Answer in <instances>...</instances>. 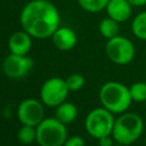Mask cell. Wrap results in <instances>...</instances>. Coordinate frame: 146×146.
I'll list each match as a JSON object with an SVG mask.
<instances>
[{"label": "cell", "instance_id": "20", "mask_svg": "<svg viewBox=\"0 0 146 146\" xmlns=\"http://www.w3.org/2000/svg\"><path fill=\"white\" fill-rule=\"evenodd\" d=\"M63 146H84V140L80 136H72L65 140Z\"/></svg>", "mask_w": 146, "mask_h": 146}, {"label": "cell", "instance_id": "15", "mask_svg": "<svg viewBox=\"0 0 146 146\" xmlns=\"http://www.w3.org/2000/svg\"><path fill=\"white\" fill-rule=\"evenodd\" d=\"M131 31L137 39L146 41V10L137 14L131 23Z\"/></svg>", "mask_w": 146, "mask_h": 146}, {"label": "cell", "instance_id": "4", "mask_svg": "<svg viewBox=\"0 0 146 146\" xmlns=\"http://www.w3.org/2000/svg\"><path fill=\"white\" fill-rule=\"evenodd\" d=\"M66 139L65 124L56 117H44L36 125V141L40 146H63Z\"/></svg>", "mask_w": 146, "mask_h": 146}, {"label": "cell", "instance_id": "6", "mask_svg": "<svg viewBox=\"0 0 146 146\" xmlns=\"http://www.w3.org/2000/svg\"><path fill=\"white\" fill-rule=\"evenodd\" d=\"M105 52L111 62L117 65L129 64L135 57V46L125 36L116 35L108 39L105 44Z\"/></svg>", "mask_w": 146, "mask_h": 146}, {"label": "cell", "instance_id": "10", "mask_svg": "<svg viewBox=\"0 0 146 146\" xmlns=\"http://www.w3.org/2000/svg\"><path fill=\"white\" fill-rule=\"evenodd\" d=\"M132 8L128 0H110L105 10L108 17L117 23H123L131 17Z\"/></svg>", "mask_w": 146, "mask_h": 146}, {"label": "cell", "instance_id": "22", "mask_svg": "<svg viewBox=\"0 0 146 146\" xmlns=\"http://www.w3.org/2000/svg\"><path fill=\"white\" fill-rule=\"evenodd\" d=\"M128 1L130 2V5H131L132 7L139 8V7L146 6V0H128Z\"/></svg>", "mask_w": 146, "mask_h": 146}, {"label": "cell", "instance_id": "5", "mask_svg": "<svg viewBox=\"0 0 146 146\" xmlns=\"http://www.w3.org/2000/svg\"><path fill=\"white\" fill-rule=\"evenodd\" d=\"M114 121L115 120L112 112L105 107H97L90 111L86 116L84 127L91 137L99 139L102 137L112 135Z\"/></svg>", "mask_w": 146, "mask_h": 146}, {"label": "cell", "instance_id": "1", "mask_svg": "<svg viewBox=\"0 0 146 146\" xmlns=\"http://www.w3.org/2000/svg\"><path fill=\"white\" fill-rule=\"evenodd\" d=\"M22 29L32 38L44 39L59 27L60 15L57 7L48 0H31L19 15Z\"/></svg>", "mask_w": 146, "mask_h": 146}, {"label": "cell", "instance_id": "14", "mask_svg": "<svg viewBox=\"0 0 146 146\" xmlns=\"http://www.w3.org/2000/svg\"><path fill=\"white\" fill-rule=\"evenodd\" d=\"M120 23H117L116 21H114L111 17H105L100 21L99 25H98V30L99 33L105 38V39H112L116 35H119V31H120Z\"/></svg>", "mask_w": 146, "mask_h": 146}, {"label": "cell", "instance_id": "13", "mask_svg": "<svg viewBox=\"0 0 146 146\" xmlns=\"http://www.w3.org/2000/svg\"><path fill=\"white\" fill-rule=\"evenodd\" d=\"M78 116V108L74 104L68 102H63L58 106H56L55 117L59 120L62 123L67 124L73 122Z\"/></svg>", "mask_w": 146, "mask_h": 146}, {"label": "cell", "instance_id": "16", "mask_svg": "<svg viewBox=\"0 0 146 146\" xmlns=\"http://www.w3.org/2000/svg\"><path fill=\"white\" fill-rule=\"evenodd\" d=\"M17 138L22 144L25 145L33 143L34 140H36V127L23 124L17 132Z\"/></svg>", "mask_w": 146, "mask_h": 146}, {"label": "cell", "instance_id": "21", "mask_svg": "<svg viewBox=\"0 0 146 146\" xmlns=\"http://www.w3.org/2000/svg\"><path fill=\"white\" fill-rule=\"evenodd\" d=\"M114 145V138L111 136H105L98 139V146H113Z\"/></svg>", "mask_w": 146, "mask_h": 146}, {"label": "cell", "instance_id": "12", "mask_svg": "<svg viewBox=\"0 0 146 146\" xmlns=\"http://www.w3.org/2000/svg\"><path fill=\"white\" fill-rule=\"evenodd\" d=\"M32 36L24 30L14 32L8 40V48L11 54L27 55L32 47Z\"/></svg>", "mask_w": 146, "mask_h": 146}, {"label": "cell", "instance_id": "11", "mask_svg": "<svg viewBox=\"0 0 146 146\" xmlns=\"http://www.w3.org/2000/svg\"><path fill=\"white\" fill-rule=\"evenodd\" d=\"M52 39V43L55 44V47L59 50H71L75 47L78 38L75 32L67 26H59L54 34L51 35Z\"/></svg>", "mask_w": 146, "mask_h": 146}, {"label": "cell", "instance_id": "19", "mask_svg": "<svg viewBox=\"0 0 146 146\" xmlns=\"http://www.w3.org/2000/svg\"><path fill=\"white\" fill-rule=\"evenodd\" d=\"M65 81H66V86L70 91H78L84 84V78H83V75H81L79 73L71 74Z\"/></svg>", "mask_w": 146, "mask_h": 146}, {"label": "cell", "instance_id": "2", "mask_svg": "<svg viewBox=\"0 0 146 146\" xmlns=\"http://www.w3.org/2000/svg\"><path fill=\"white\" fill-rule=\"evenodd\" d=\"M99 99L103 107L113 114L124 113L132 102L129 88L117 81L104 83L99 90Z\"/></svg>", "mask_w": 146, "mask_h": 146}, {"label": "cell", "instance_id": "23", "mask_svg": "<svg viewBox=\"0 0 146 146\" xmlns=\"http://www.w3.org/2000/svg\"><path fill=\"white\" fill-rule=\"evenodd\" d=\"M113 146H125V145H122V144H119V143H117V144H114Z\"/></svg>", "mask_w": 146, "mask_h": 146}, {"label": "cell", "instance_id": "18", "mask_svg": "<svg viewBox=\"0 0 146 146\" xmlns=\"http://www.w3.org/2000/svg\"><path fill=\"white\" fill-rule=\"evenodd\" d=\"M130 95L133 102L141 103L146 100V82H135L130 88Z\"/></svg>", "mask_w": 146, "mask_h": 146}, {"label": "cell", "instance_id": "7", "mask_svg": "<svg viewBox=\"0 0 146 146\" xmlns=\"http://www.w3.org/2000/svg\"><path fill=\"white\" fill-rule=\"evenodd\" d=\"M68 91L65 80L62 78H50L43 82L40 90V98L44 105L56 107L65 102Z\"/></svg>", "mask_w": 146, "mask_h": 146}, {"label": "cell", "instance_id": "8", "mask_svg": "<svg viewBox=\"0 0 146 146\" xmlns=\"http://www.w3.org/2000/svg\"><path fill=\"white\" fill-rule=\"evenodd\" d=\"M43 103L34 99L27 98L19 103L17 108V117L22 124H27L36 127L44 119Z\"/></svg>", "mask_w": 146, "mask_h": 146}, {"label": "cell", "instance_id": "3", "mask_svg": "<svg viewBox=\"0 0 146 146\" xmlns=\"http://www.w3.org/2000/svg\"><path fill=\"white\" fill-rule=\"evenodd\" d=\"M143 130V119L136 113L124 112L117 119H115L112 137L116 143L127 146L135 143L141 136Z\"/></svg>", "mask_w": 146, "mask_h": 146}, {"label": "cell", "instance_id": "9", "mask_svg": "<svg viewBox=\"0 0 146 146\" xmlns=\"http://www.w3.org/2000/svg\"><path fill=\"white\" fill-rule=\"evenodd\" d=\"M33 67V60L26 55L9 54L2 63L3 73L11 79H19L25 76Z\"/></svg>", "mask_w": 146, "mask_h": 146}, {"label": "cell", "instance_id": "17", "mask_svg": "<svg viewBox=\"0 0 146 146\" xmlns=\"http://www.w3.org/2000/svg\"><path fill=\"white\" fill-rule=\"evenodd\" d=\"M79 6L89 13H99L104 10L110 0H76Z\"/></svg>", "mask_w": 146, "mask_h": 146}]
</instances>
